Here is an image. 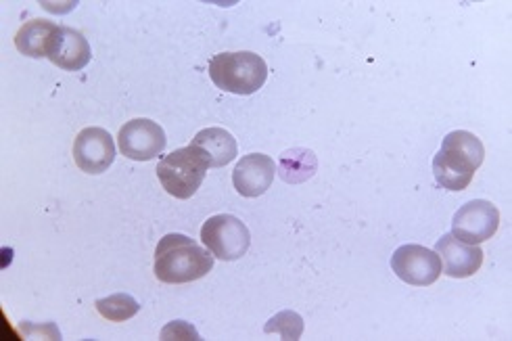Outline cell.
Here are the masks:
<instances>
[{"label":"cell","mask_w":512,"mask_h":341,"mask_svg":"<svg viewBox=\"0 0 512 341\" xmlns=\"http://www.w3.org/2000/svg\"><path fill=\"white\" fill-rule=\"evenodd\" d=\"M485 147L469 130L446 134L441 149L433 157V174L437 183L448 191H464L481 168Z\"/></svg>","instance_id":"6da1fadb"},{"label":"cell","mask_w":512,"mask_h":341,"mask_svg":"<svg viewBox=\"0 0 512 341\" xmlns=\"http://www.w3.org/2000/svg\"><path fill=\"white\" fill-rule=\"evenodd\" d=\"M214 268V256L195 239L170 233L155 247V277L161 283H193Z\"/></svg>","instance_id":"7a4b0ae2"},{"label":"cell","mask_w":512,"mask_h":341,"mask_svg":"<svg viewBox=\"0 0 512 341\" xmlns=\"http://www.w3.org/2000/svg\"><path fill=\"white\" fill-rule=\"evenodd\" d=\"M209 78L230 95H255L268 80L266 61L251 51L220 53L209 61Z\"/></svg>","instance_id":"3957f363"},{"label":"cell","mask_w":512,"mask_h":341,"mask_svg":"<svg viewBox=\"0 0 512 341\" xmlns=\"http://www.w3.org/2000/svg\"><path fill=\"white\" fill-rule=\"evenodd\" d=\"M209 162L195 145L172 151L157 164V178L176 199H191L203 185Z\"/></svg>","instance_id":"277c9868"},{"label":"cell","mask_w":512,"mask_h":341,"mask_svg":"<svg viewBox=\"0 0 512 341\" xmlns=\"http://www.w3.org/2000/svg\"><path fill=\"white\" fill-rule=\"evenodd\" d=\"M201 241L214 258L224 262L241 260L251 245V235L245 222L232 214H218L207 218L201 226Z\"/></svg>","instance_id":"5b68a950"},{"label":"cell","mask_w":512,"mask_h":341,"mask_svg":"<svg viewBox=\"0 0 512 341\" xmlns=\"http://www.w3.org/2000/svg\"><path fill=\"white\" fill-rule=\"evenodd\" d=\"M500 226V210L492 201L473 199L454 214L452 235L469 245H479L492 239Z\"/></svg>","instance_id":"8992f818"},{"label":"cell","mask_w":512,"mask_h":341,"mask_svg":"<svg viewBox=\"0 0 512 341\" xmlns=\"http://www.w3.org/2000/svg\"><path fill=\"white\" fill-rule=\"evenodd\" d=\"M391 270L412 287H429L441 277V260L433 249L408 243L393 252Z\"/></svg>","instance_id":"52a82bcc"},{"label":"cell","mask_w":512,"mask_h":341,"mask_svg":"<svg viewBox=\"0 0 512 341\" xmlns=\"http://www.w3.org/2000/svg\"><path fill=\"white\" fill-rule=\"evenodd\" d=\"M118 145L124 157L134 162H151L166 149V132L153 120L134 118L120 128Z\"/></svg>","instance_id":"ba28073f"},{"label":"cell","mask_w":512,"mask_h":341,"mask_svg":"<svg viewBox=\"0 0 512 341\" xmlns=\"http://www.w3.org/2000/svg\"><path fill=\"white\" fill-rule=\"evenodd\" d=\"M74 162L86 174H103L115 162L113 136L99 126L78 132L74 141Z\"/></svg>","instance_id":"9c48e42d"},{"label":"cell","mask_w":512,"mask_h":341,"mask_svg":"<svg viewBox=\"0 0 512 341\" xmlns=\"http://www.w3.org/2000/svg\"><path fill=\"white\" fill-rule=\"evenodd\" d=\"M435 252L441 260V272L452 279H469L483 266V249L458 241L452 233L437 241Z\"/></svg>","instance_id":"30bf717a"},{"label":"cell","mask_w":512,"mask_h":341,"mask_svg":"<svg viewBox=\"0 0 512 341\" xmlns=\"http://www.w3.org/2000/svg\"><path fill=\"white\" fill-rule=\"evenodd\" d=\"M276 174V164L270 155L249 153L235 166L232 172V185L241 197H260L270 187Z\"/></svg>","instance_id":"8fae6325"},{"label":"cell","mask_w":512,"mask_h":341,"mask_svg":"<svg viewBox=\"0 0 512 341\" xmlns=\"http://www.w3.org/2000/svg\"><path fill=\"white\" fill-rule=\"evenodd\" d=\"M46 59H51L65 72H80L90 63L92 51L84 34H80L74 28L59 26L51 40V49Z\"/></svg>","instance_id":"7c38bea8"},{"label":"cell","mask_w":512,"mask_h":341,"mask_svg":"<svg viewBox=\"0 0 512 341\" xmlns=\"http://www.w3.org/2000/svg\"><path fill=\"white\" fill-rule=\"evenodd\" d=\"M191 145L201 149L209 162V168H224L239 153L237 139L224 128H205L197 132Z\"/></svg>","instance_id":"4fadbf2b"},{"label":"cell","mask_w":512,"mask_h":341,"mask_svg":"<svg viewBox=\"0 0 512 341\" xmlns=\"http://www.w3.org/2000/svg\"><path fill=\"white\" fill-rule=\"evenodd\" d=\"M59 26H55L53 21L46 19H32L23 24L17 34H15V47L21 55L32 57V59H42L49 55L51 49V40L55 36Z\"/></svg>","instance_id":"5bb4252c"},{"label":"cell","mask_w":512,"mask_h":341,"mask_svg":"<svg viewBox=\"0 0 512 341\" xmlns=\"http://www.w3.org/2000/svg\"><path fill=\"white\" fill-rule=\"evenodd\" d=\"M318 168L316 155L308 149H291L281 157V176L287 183H304Z\"/></svg>","instance_id":"9a60e30c"},{"label":"cell","mask_w":512,"mask_h":341,"mask_svg":"<svg viewBox=\"0 0 512 341\" xmlns=\"http://www.w3.org/2000/svg\"><path fill=\"white\" fill-rule=\"evenodd\" d=\"M97 312L107 318V321L111 323H124V321H130L132 316L138 314V310H141V304H138L132 295L128 293H115V295H109V298H103V300H97Z\"/></svg>","instance_id":"2e32d148"},{"label":"cell","mask_w":512,"mask_h":341,"mask_svg":"<svg viewBox=\"0 0 512 341\" xmlns=\"http://www.w3.org/2000/svg\"><path fill=\"white\" fill-rule=\"evenodd\" d=\"M264 331L278 333L283 339H299L301 333H304V318L293 310H283L270 318Z\"/></svg>","instance_id":"e0dca14e"},{"label":"cell","mask_w":512,"mask_h":341,"mask_svg":"<svg viewBox=\"0 0 512 341\" xmlns=\"http://www.w3.org/2000/svg\"><path fill=\"white\" fill-rule=\"evenodd\" d=\"M161 339H199V333L186 321H172L164 331H161Z\"/></svg>","instance_id":"ac0fdd59"}]
</instances>
